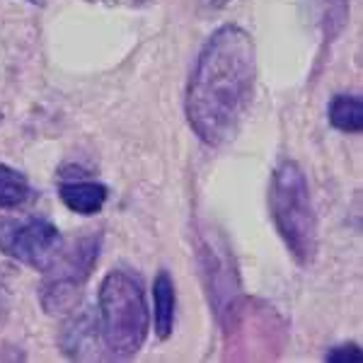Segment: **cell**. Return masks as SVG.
<instances>
[{
    "label": "cell",
    "instance_id": "obj_1",
    "mask_svg": "<svg viewBox=\"0 0 363 363\" xmlns=\"http://www.w3.org/2000/svg\"><path fill=\"white\" fill-rule=\"evenodd\" d=\"M257 78V49L250 32L223 25L206 39L186 85L184 112L206 145H223L247 114Z\"/></svg>",
    "mask_w": 363,
    "mask_h": 363
},
{
    "label": "cell",
    "instance_id": "obj_11",
    "mask_svg": "<svg viewBox=\"0 0 363 363\" xmlns=\"http://www.w3.org/2000/svg\"><path fill=\"white\" fill-rule=\"evenodd\" d=\"M8 310H10V296H8V289H5V286L0 284V322L5 320Z\"/></svg>",
    "mask_w": 363,
    "mask_h": 363
},
{
    "label": "cell",
    "instance_id": "obj_6",
    "mask_svg": "<svg viewBox=\"0 0 363 363\" xmlns=\"http://www.w3.org/2000/svg\"><path fill=\"white\" fill-rule=\"evenodd\" d=\"M58 196H61L63 206L68 211H73V213L92 216L102 211L109 191H107V186L99 184V182L73 179V182H63V184L58 186Z\"/></svg>",
    "mask_w": 363,
    "mask_h": 363
},
{
    "label": "cell",
    "instance_id": "obj_3",
    "mask_svg": "<svg viewBox=\"0 0 363 363\" xmlns=\"http://www.w3.org/2000/svg\"><path fill=\"white\" fill-rule=\"evenodd\" d=\"M150 315L140 281L126 272H109L99 286V337L116 359H131L145 344Z\"/></svg>",
    "mask_w": 363,
    "mask_h": 363
},
{
    "label": "cell",
    "instance_id": "obj_5",
    "mask_svg": "<svg viewBox=\"0 0 363 363\" xmlns=\"http://www.w3.org/2000/svg\"><path fill=\"white\" fill-rule=\"evenodd\" d=\"M63 238L58 228L39 216L27 218H0V252L10 259L37 272H49L61 255Z\"/></svg>",
    "mask_w": 363,
    "mask_h": 363
},
{
    "label": "cell",
    "instance_id": "obj_13",
    "mask_svg": "<svg viewBox=\"0 0 363 363\" xmlns=\"http://www.w3.org/2000/svg\"><path fill=\"white\" fill-rule=\"evenodd\" d=\"M27 3H32V5H42L44 0H27Z\"/></svg>",
    "mask_w": 363,
    "mask_h": 363
},
{
    "label": "cell",
    "instance_id": "obj_7",
    "mask_svg": "<svg viewBox=\"0 0 363 363\" xmlns=\"http://www.w3.org/2000/svg\"><path fill=\"white\" fill-rule=\"evenodd\" d=\"M153 308L155 335L167 339L174 327V284L167 272H160L153 281Z\"/></svg>",
    "mask_w": 363,
    "mask_h": 363
},
{
    "label": "cell",
    "instance_id": "obj_12",
    "mask_svg": "<svg viewBox=\"0 0 363 363\" xmlns=\"http://www.w3.org/2000/svg\"><path fill=\"white\" fill-rule=\"evenodd\" d=\"M228 3H230V0H203V5H208V8H223Z\"/></svg>",
    "mask_w": 363,
    "mask_h": 363
},
{
    "label": "cell",
    "instance_id": "obj_9",
    "mask_svg": "<svg viewBox=\"0 0 363 363\" xmlns=\"http://www.w3.org/2000/svg\"><path fill=\"white\" fill-rule=\"evenodd\" d=\"M32 186L25 174L0 162V208H20L32 201Z\"/></svg>",
    "mask_w": 363,
    "mask_h": 363
},
{
    "label": "cell",
    "instance_id": "obj_10",
    "mask_svg": "<svg viewBox=\"0 0 363 363\" xmlns=\"http://www.w3.org/2000/svg\"><path fill=\"white\" fill-rule=\"evenodd\" d=\"M325 361H332V363H361L363 361V354L359 349V344H339V347L330 349L325 356Z\"/></svg>",
    "mask_w": 363,
    "mask_h": 363
},
{
    "label": "cell",
    "instance_id": "obj_4",
    "mask_svg": "<svg viewBox=\"0 0 363 363\" xmlns=\"http://www.w3.org/2000/svg\"><path fill=\"white\" fill-rule=\"evenodd\" d=\"M99 257V238L85 235L68 247H61V255L51 264L42 286V306L46 313H66L75 306L80 296V286L90 277Z\"/></svg>",
    "mask_w": 363,
    "mask_h": 363
},
{
    "label": "cell",
    "instance_id": "obj_8",
    "mask_svg": "<svg viewBox=\"0 0 363 363\" xmlns=\"http://www.w3.org/2000/svg\"><path fill=\"white\" fill-rule=\"evenodd\" d=\"M330 124L344 133L363 131V99L359 95H335L330 102Z\"/></svg>",
    "mask_w": 363,
    "mask_h": 363
},
{
    "label": "cell",
    "instance_id": "obj_14",
    "mask_svg": "<svg viewBox=\"0 0 363 363\" xmlns=\"http://www.w3.org/2000/svg\"><path fill=\"white\" fill-rule=\"evenodd\" d=\"M0 119H3V114H0Z\"/></svg>",
    "mask_w": 363,
    "mask_h": 363
},
{
    "label": "cell",
    "instance_id": "obj_2",
    "mask_svg": "<svg viewBox=\"0 0 363 363\" xmlns=\"http://www.w3.org/2000/svg\"><path fill=\"white\" fill-rule=\"evenodd\" d=\"M269 206L277 233L301 267L313 264L318 252V220L306 172L294 160H284L274 169L269 186Z\"/></svg>",
    "mask_w": 363,
    "mask_h": 363
}]
</instances>
